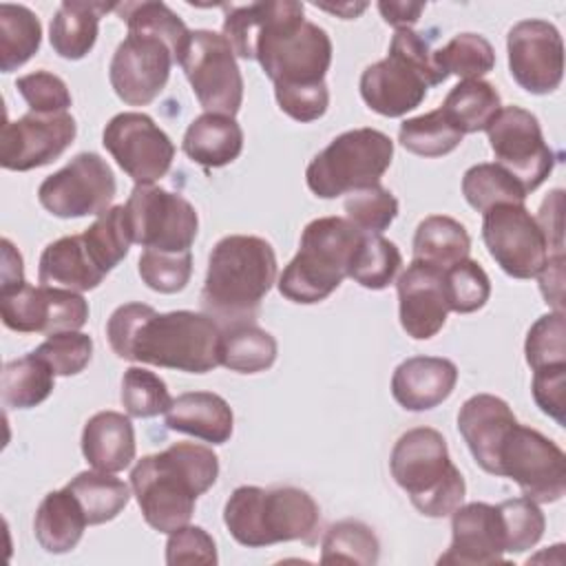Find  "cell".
Returning <instances> with one entry per match:
<instances>
[{
	"mask_svg": "<svg viewBox=\"0 0 566 566\" xmlns=\"http://www.w3.org/2000/svg\"><path fill=\"white\" fill-rule=\"evenodd\" d=\"M106 338L124 360L188 374H206L221 365V325L190 310L159 314L146 303H124L111 314Z\"/></svg>",
	"mask_w": 566,
	"mask_h": 566,
	"instance_id": "6da1fadb",
	"label": "cell"
},
{
	"mask_svg": "<svg viewBox=\"0 0 566 566\" xmlns=\"http://www.w3.org/2000/svg\"><path fill=\"white\" fill-rule=\"evenodd\" d=\"M219 475V458L210 447L175 442L168 449L144 455L130 471V489L146 524L159 533L186 526L203 495Z\"/></svg>",
	"mask_w": 566,
	"mask_h": 566,
	"instance_id": "7a4b0ae2",
	"label": "cell"
},
{
	"mask_svg": "<svg viewBox=\"0 0 566 566\" xmlns=\"http://www.w3.org/2000/svg\"><path fill=\"white\" fill-rule=\"evenodd\" d=\"M276 281V254L254 234H228L214 243L201 290L203 314L221 327L254 323L261 301Z\"/></svg>",
	"mask_w": 566,
	"mask_h": 566,
	"instance_id": "3957f363",
	"label": "cell"
},
{
	"mask_svg": "<svg viewBox=\"0 0 566 566\" xmlns=\"http://www.w3.org/2000/svg\"><path fill=\"white\" fill-rule=\"evenodd\" d=\"M228 533L248 548L301 539L312 546L318 539L321 509L314 497L296 486H237L226 506Z\"/></svg>",
	"mask_w": 566,
	"mask_h": 566,
	"instance_id": "277c9868",
	"label": "cell"
},
{
	"mask_svg": "<svg viewBox=\"0 0 566 566\" xmlns=\"http://www.w3.org/2000/svg\"><path fill=\"white\" fill-rule=\"evenodd\" d=\"M447 77L422 33L396 29L387 57L363 71L360 97L378 115L402 117L424 102L429 86H438Z\"/></svg>",
	"mask_w": 566,
	"mask_h": 566,
	"instance_id": "5b68a950",
	"label": "cell"
},
{
	"mask_svg": "<svg viewBox=\"0 0 566 566\" xmlns=\"http://www.w3.org/2000/svg\"><path fill=\"white\" fill-rule=\"evenodd\" d=\"M389 471L411 504L427 517L451 515L464 500V478L449 458L447 440L431 427L409 429L396 440Z\"/></svg>",
	"mask_w": 566,
	"mask_h": 566,
	"instance_id": "8992f818",
	"label": "cell"
},
{
	"mask_svg": "<svg viewBox=\"0 0 566 566\" xmlns=\"http://www.w3.org/2000/svg\"><path fill=\"white\" fill-rule=\"evenodd\" d=\"M365 232L343 217H318L301 234L296 256L279 276V292L292 303H321L347 276Z\"/></svg>",
	"mask_w": 566,
	"mask_h": 566,
	"instance_id": "52a82bcc",
	"label": "cell"
},
{
	"mask_svg": "<svg viewBox=\"0 0 566 566\" xmlns=\"http://www.w3.org/2000/svg\"><path fill=\"white\" fill-rule=\"evenodd\" d=\"M394 142L376 128L340 133L307 166V188L321 199H336L380 184L391 166Z\"/></svg>",
	"mask_w": 566,
	"mask_h": 566,
	"instance_id": "ba28073f",
	"label": "cell"
},
{
	"mask_svg": "<svg viewBox=\"0 0 566 566\" xmlns=\"http://www.w3.org/2000/svg\"><path fill=\"white\" fill-rule=\"evenodd\" d=\"M192 93L206 113L234 117L243 102V77L223 33L195 29L179 57Z\"/></svg>",
	"mask_w": 566,
	"mask_h": 566,
	"instance_id": "9c48e42d",
	"label": "cell"
},
{
	"mask_svg": "<svg viewBox=\"0 0 566 566\" xmlns=\"http://www.w3.org/2000/svg\"><path fill=\"white\" fill-rule=\"evenodd\" d=\"M497 475L513 480L537 504L557 502L566 493V455L537 429L515 422L500 444Z\"/></svg>",
	"mask_w": 566,
	"mask_h": 566,
	"instance_id": "30bf717a",
	"label": "cell"
},
{
	"mask_svg": "<svg viewBox=\"0 0 566 566\" xmlns=\"http://www.w3.org/2000/svg\"><path fill=\"white\" fill-rule=\"evenodd\" d=\"M124 206L133 243L157 252H190L199 217L188 199L155 184H135Z\"/></svg>",
	"mask_w": 566,
	"mask_h": 566,
	"instance_id": "8fae6325",
	"label": "cell"
},
{
	"mask_svg": "<svg viewBox=\"0 0 566 566\" xmlns=\"http://www.w3.org/2000/svg\"><path fill=\"white\" fill-rule=\"evenodd\" d=\"M117 184L111 166L97 153H80L38 188V201L60 219L102 214L111 208Z\"/></svg>",
	"mask_w": 566,
	"mask_h": 566,
	"instance_id": "7c38bea8",
	"label": "cell"
},
{
	"mask_svg": "<svg viewBox=\"0 0 566 566\" xmlns=\"http://www.w3.org/2000/svg\"><path fill=\"white\" fill-rule=\"evenodd\" d=\"M482 214V241L493 261L513 279L537 276L551 256V248L526 206L500 203Z\"/></svg>",
	"mask_w": 566,
	"mask_h": 566,
	"instance_id": "4fadbf2b",
	"label": "cell"
},
{
	"mask_svg": "<svg viewBox=\"0 0 566 566\" xmlns=\"http://www.w3.org/2000/svg\"><path fill=\"white\" fill-rule=\"evenodd\" d=\"M495 164L506 168L524 188L533 192L546 181L555 166V155L544 142L537 117L522 106H504L486 128Z\"/></svg>",
	"mask_w": 566,
	"mask_h": 566,
	"instance_id": "5bb4252c",
	"label": "cell"
},
{
	"mask_svg": "<svg viewBox=\"0 0 566 566\" xmlns=\"http://www.w3.org/2000/svg\"><path fill=\"white\" fill-rule=\"evenodd\" d=\"M4 327L20 334L77 332L88 321V303L80 292L22 283L0 292Z\"/></svg>",
	"mask_w": 566,
	"mask_h": 566,
	"instance_id": "9a60e30c",
	"label": "cell"
},
{
	"mask_svg": "<svg viewBox=\"0 0 566 566\" xmlns=\"http://www.w3.org/2000/svg\"><path fill=\"white\" fill-rule=\"evenodd\" d=\"M104 148L135 184H155L172 166L175 144L146 113L126 111L108 119L102 133Z\"/></svg>",
	"mask_w": 566,
	"mask_h": 566,
	"instance_id": "2e32d148",
	"label": "cell"
},
{
	"mask_svg": "<svg viewBox=\"0 0 566 566\" xmlns=\"http://www.w3.org/2000/svg\"><path fill=\"white\" fill-rule=\"evenodd\" d=\"M172 64L168 42L148 31H128L111 57L108 80L124 104L146 106L166 88Z\"/></svg>",
	"mask_w": 566,
	"mask_h": 566,
	"instance_id": "e0dca14e",
	"label": "cell"
},
{
	"mask_svg": "<svg viewBox=\"0 0 566 566\" xmlns=\"http://www.w3.org/2000/svg\"><path fill=\"white\" fill-rule=\"evenodd\" d=\"M511 77L533 95L553 93L564 77V42L548 20H520L506 35Z\"/></svg>",
	"mask_w": 566,
	"mask_h": 566,
	"instance_id": "ac0fdd59",
	"label": "cell"
},
{
	"mask_svg": "<svg viewBox=\"0 0 566 566\" xmlns=\"http://www.w3.org/2000/svg\"><path fill=\"white\" fill-rule=\"evenodd\" d=\"M77 124L71 113H27L7 119L0 130V164L7 170H33L55 161L75 139Z\"/></svg>",
	"mask_w": 566,
	"mask_h": 566,
	"instance_id": "d6986e66",
	"label": "cell"
},
{
	"mask_svg": "<svg viewBox=\"0 0 566 566\" xmlns=\"http://www.w3.org/2000/svg\"><path fill=\"white\" fill-rule=\"evenodd\" d=\"M396 287L400 325L407 336L416 340L436 336L444 327L449 314L444 270L422 261H411L398 276Z\"/></svg>",
	"mask_w": 566,
	"mask_h": 566,
	"instance_id": "ffe728a7",
	"label": "cell"
},
{
	"mask_svg": "<svg viewBox=\"0 0 566 566\" xmlns=\"http://www.w3.org/2000/svg\"><path fill=\"white\" fill-rule=\"evenodd\" d=\"M451 515V544L438 557V564H504V528L497 506L471 502L460 504Z\"/></svg>",
	"mask_w": 566,
	"mask_h": 566,
	"instance_id": "44dd1931",
	"label": "cell"
},
{
	"mask_svg": "<svg viewBox=\"0 0 566 566\" xmlns=\"http://www.w3.org/2000/svg\"><path fill=\"white\" fill-rule=\"evenodd\" d=\"M515 422L506 400L493 394H475L462 402L458 431L482 471L497 475V451Z\"/></svg>",
	"mask_w": 566,
	"mask_h": 566,
	"instance_id": "7402d4cb",
	"label": "cell"
},
{
	"mask_svg": "<svg viewBox=\"0 0 566 566\" xmlns=\"http://www.w3.org/2000/svg\"><path fill=\"white\" fill-rule=\"evenodd\" d=\"M458 382V367L442 356H411L391 376V396L407 411H427L444 402Z\"/></svg>",
	"mask_w": 566,
	"mask_h": 566,
	"instance_id": "603a6c76",
	"label": "cell"
},
{
	"mask_svg": "<svg viewBox=\"0 0 566 566\" xmlns=\"http://www.w3.org/2000/svg\"><path fill=\"white\" fill-rule=\"evenodd\" d=\"M234 416L226 398L212 391H186L166 411V427L195 436L210 444H226L232 436Z\"/></svg>",
	"mask_w": 566,
	"mask_h": 566,
	"instance_id": "cb8c5ba5",
	"label": "cell"
},
{
	"mask_svg": "<svg viewBox=\"0 0 566 566\" xmlns=\"http://www.w3.org/2000/svg\"><path fill=\"white\" fill-rule=\"evenodd\" d=\"M106 272L97 268L82 234H71L51 241L38 263L40 285L64 287L73 292L95 290L104 281Z\"/></svg>",
	"mask_w": 566,
	"mask_h": 566,
	"instance_id": "d4e9b609",
	"label": "cell"
},
{
	"mask_svg": "<svg viewBox=\"0 0 566 566\" xmlns=\"http://www.w3.org/2000/svg\"><path fill=\"white\" fill-rule=\"evenodd\" d=\"M82 453L86 462L106 473H117L135 460V429L119 411H97L82 431Z\"/></svg>",
	"mask_w": 566,
	"mask_h": 566,
	"instance_id": "484cf974",
	"label": "cell"
},
{
	"mask_svg": "<svg viewBox=\"0 0 566 566\" xmlns=\"http://www.w3.org/2000/svg\"><path fill=\"white\" fill-rule=\"evenodd\" d=\"M181 148L195 164L203 168H221L241 155L243 130L234 117L203 113L188 124Z\"/></svg>",
	"mask_w": 566,
	"mask_h": 566,
	"instance_id": "4316f807",
	"label": "cell"
},
{
	"mask_svg": "<svg viewBox=\"0 0 566 566\" xmlns=\"http://www.w3.org/2000/svg\"><path fill=\"white\" fill-rule=\"evenodd\" d=\"M86 524L88 520L84 515V509L66 486L46 493L33 517L38 544L53 555L73 551L82 539Z\"/></svg>",
	"mask_w": 566,
	"mask_h": 566,
	"instance_id": "83f0119b",
	"label": "cell"
},
{
	"mask_svg": "<svg viewBox=\"0 0 566 566\" xmlns=\"http://www.w3.org/2000/svg\"><path fill=\"white\" fill-rule=\"evenodd\" d=\"M117 4L64 0L51 18L49 40L53 51L64 60H82L91 53L99 31V18Z\"/></svg>",
	"mask_w": 566,
	"mask_h": 566,
	"instance_id": "f1b7e54d",
	"label": "cell"
},
{
	"mask_svg": "<svg viewBox=\"0 0 566 566\" xmlns=\"http://www.w3.org/2000/svg\"><path fill=\"white\" fill-rule=\"evenodd\" d=\"M471 252V237L467 228L447 214L424 217L413 234V261H422L447 270Z\"/></svg>",
	"mask_w": 566,
	"mask_h": 566,
	"instance_id": "f546056e",
	"label": "cell"
},
{
	"mask_svg": "<svg viewBox=\"0 0 566 566\" xmlns=\"http://www.w3.org/2000/svg\"><path fill=\"white\" fill-rule=\"evenodd\" d=\"M276 338L256 327L254 323H237L221 327L219 363L230 371L259 374L274 365L276 360Z\"/></svg>",
	"mask_w": 566,
	"mask_h": 566,
	"instance_id": "4dcf8cb0",
	"label": "cell"
},
{
	"mask_svg": "<svg viewBox=\"0 0 566 566\" xmlns=\"http://www.w3.org/2000/svg\"><path fill=\"white\" fill-rule=\"evenodd\" d=\"M440 108L449 117V122L464 135L486 130L495 115L502 111V99L491 82L462 80L449 91Z\"/></svg>",
	"mask_w": 566,
	"mask_h": 566,
	"instance_id": "1f68e13d",
	"label": "cell"
},
{
	"mask_svg": "<svg viewBox=\"0 0 566 566\" xmlns=\"http://www.w3.org/2000/svg\"><path fill=\"white\" fill-rule=\"evenodd\" d=\"M55 385V374L46 360L29 352L2 367V400L11 409H31L44 402Z\"/></svg>",
	"mask_w": 566,
	"mask_h": 566,
	"instance_id": "d6a6232c",
	"label": "cell"
},
{
	"mask_svg": "<svg viewBox=\"0 0 566 566\" xmlns=\"http://www.w3.org/2000/svg\"><path fill=\"white\" fill-rule=\"evenodd\" d=\"M42 24L24 4H0V71L11 73L27 64L40 49Z\"/></svg>",
	"mask_w": 566,
	"mask_h": 566,
	"instance_id": "836d02e7",
	"label": "cell"
},
{
	"mask_svg": "<svg viewBox=\"0 0 566 566\" xmlns=\"http://www.w3.org/2000/svg\"><path fill=\"white\" fill-rule=\"evenodd\" d=\"M66 489L77 497L88 524L115 520L130 500V489L124 480L97 469L77 473Z\"/></svg>",
	"mask_w": 566,
	"mask_h": 566,
	"instance_id": "e575fe53",
	"label": "cell"
},
{
	"mask_svg": "<svg viewBox=\"0 0 566 566\" xmlns=\"http://www.w3.org/2000/svg\"><path fill=\"white\" fill-rule=\"evenodd\" d=\"M462 195L478 212H486L500 203H524L528 197L526 188L506 168L489 161L475 164L464 172Z\"/></svg>",
	"mask_w": 566,
	"mask_h": 566,
	"instance_id": "d590c367",
	"label": "cell"
},
{
	"mask_svg": "<svg viewBox=\"0 0 566 566\" xmlns=\"http://www.w3.org/2000/svg\"><path fill=\"white\" fill-rule=\"evenodd\" d=\"M380 544L376 533L360 520H340L325 531L321 544L323 564H360L378 562Z\"/></svg>",
	"mask_w": 566,
	"mask_h": 566,
	"instance_id": "8d00e7d4",
	"label": "cell"
},
{
	"mask_svg": "<svg viewBox=\"0 0 566 566\" xmlns=\"http://www.w3.org/2000/svg\"><path fill=\"white\" fill-rule=\"evenodd\" d=\"M88 254L106 274L128 254L133 243L126 206H111L82 232Z\"/></svg>",
	"mask_w": 566,
	"mask_h": 566,
	"instance_id": "74e56055",
	"label": "cell"
},
{
	"mask_svg": "<svg viewBox=\"0 0 566 566\" xmlns=\"http://www.w3.org/2000/svg\"><path fill=\"white\" fill-rule=\"evenodd\" d=\"M402 265L398 245L380 234H365L354 252L347 276L367 290H385Z\"/></svg>",
	"mask_w": 566,
	"mask_h": 566,
	"instance_id": "f35d334b",
	"label": "cell"
},
{
	"mask_svg": "<svg viewBox=\"0 0 566 566\" xmlns=\"http://www.w3.org/2000/svg\"><path fill=\"white\" fill-rule=\"evenodd\" d=\"M462 133L449 122L442 108L405 119L398 130V142L413 155L442 157L455 150L462 142Z\"/></svg>",
	"mask_w": 566,
	"mask_h": 566,
	"instance_id": "ab89813d",
	"label": "cell"
},
{
	"mask_svg": "<svg viewBox=\"0 0 566 566\" xmlns=\"http://www.w3.org/2000/svg\"><path fill=\"white\" fill-rule=\"evenodd\" d=\"M115 11H119L128 31H148V33L161 38L164 42H168V46L175 53V62L179 64L184 46L190 38V29L168 4H164V2H124V4H117Z\"/></svg>",
	"mask_w": 566,
	"mask_h": 566,
	"instance_id": "60d3db41",
	"label": "cell"
},
{
	"mask_svg": "<svg viewBox=\"0 0 566 566\" xmlns=\"http://www.w3.org/2000/svg\"><path fill=\"white\" fill-rule=\"evenodd\" d=\"M436 60L447 75L482 80L495 66V51L484 35L458 33L436 51Z\"/></svg>",
	"mask_w": 566,
	"mask_h": 566,
	"instance_id": "b9f144b4",
	"label": "cell"
},
{
	"mask_svg": "<svg viewBox=\"0 0 566 566\" xmlns=\"http://www.w3.org/2000/svg\"><path fill=\"white\" fill-rule=\"evenodd\" d=\"M119 398L130 418H153L166 413L172 405L164 378L144 367H128L124 371Z\"/></svg>",
	"mask_w": 566,
	"mask_h": 566,
	"instance_id": "7bdbcfd3",
	"label": "cell"
},
{
	"mask_svg": "<svg viewBox=\"0 0 566 566\" xmlns=\"http://www.w3.org/2000/svg\"><path fill=\"white\" fill-rule=\"evenodd\" d=\"M497 506L504 528V553L517 555L533 548L546 528V517L537 502L528 497L504 500Z\"/></svg>",
	"mask_w": 566,
	"mask_h": 566,
	"instance_id": "ee69618b",
	"label": "cell"
},
{
	"mask_svg": "<svg viewBox=\"0 0 566 566\" xmlns=\"http://www.w3.org/2000/svg\"><path fill=\"white\" fill-rule=\"evenodd\" d=\"M444 290L449 312L471 314L486 305L491 296V281L478 261L464 259L444 270Z\"/></svg>",
	"mask_w": 566,
	"mask_h": 566,
	"instance_id": "f6af8a7d",
	"label": "cell"
},
{
	"mask_svg": "<svg viewBox=\"0 0 566 566\" xmlns=\"http://www.w3.org/2000/svg\"><path fill=\"white\" fill-rule=\"evenodd\" d=\"M526 363L533 371L566 365V321L564 312H551L539 316L524 343Z\"/></svg>",
	"mask_w": 566,
	"mask_h": 566,
	"instance_id": "bcb514c9",
	"label": "cell"
},
{
	"mask_svg": "<svg viewBox=\"0 0 566 566\" xmlns=\"http://www.w3.org/2000/svg\"><path fill=\"white\" fill-rule=\"evenodd\" d=\"M347 221H352L365 234H380L391 226L398 214V199L391 190L378 186L352 192L345 199Z\"/></svg>",
	"mask_w": 566,
	"mask_h": 566,
	"instance_id": "7dc6e473",
	"label": "cell"
},
{
	"mask_svg": "<svg viewBox=\"0 0 566 566\" xmlns=\"http://www.w3.org/2000/svg\"><path fill=\"white\" fill-rule=\"evenodd\" d=\"M142 281L161 294L181 292L192 274V254L190 252H157L144 250L137 263Z\"/></svg>",
	"mask_w": 566,
	"mask_h": 566,
	"instance_id": "c3c4849f",
	"label": "cell"
},
{
	"mask_svg": "<svg viewBox=\"0 0 566 566\" xmlns=\"http://www.w3.org/2000/svg\"><path fill=\"white\" fill-rule=\"evenodd\" d=\"M33 352L49 363L55 376H75L91 363L93 338L84 332H60L51 334Z\"/></svg>",
	"mask_w": 566,
	"mask_h": 566,
	"instance_id": "681fc988",
	"label": "cell"
},
{
	"mask_svg": "<svg viewBox=\"0 0 566 566\" xmlns=\"http://www.w3.org/2000/svg\"><path fill=\"white\" fill-rule=\"evenodd\" d=\"M15 88L22 95V99L27 102L29 111L40 113V115L69 113V106L73 102L66 82L44 69L18 77Z\"/></svg>",
	"mask_w": 566,
	"mask_h": 566,
	"instance_id": "f907efd6",
	"label": "cell"
},
{
	"mask_svg": "<svg viewBox=\"0 0 566 566\" xmlns=\"http://www.w3.org/2000/svg\"><path fill=\"white\" fill-rule=\"evenodd\" d=\"M166 564H217V546L212 535L201 526H181L168 533Z\"/></svg>",
	"mask_w": 566,
	"mask_h": 566,
	"instance_id": "816d5d0a",
	"label": "cell"
},
{
	"mask_svg": "<svg viewBox=\"0 0 566 566\" xmlns=\"http://www.w3.org/2000/svg\"><path fill=\"white\" fill-rule=\"evenodd\" d=\"M279 108L296 122H314L325 115L329 106L327 84L303 86V88H274Z\"/></svg>",
	"mask_w": 566,
	"mask_h": 566,
	"instance_id": "f5cc1de1",
	"label": "cell"
},
{
	"mask_svg": "<svg viewBox=\"0 0 566 566\" xmlns=\"http://www.w3.org/2000/svg\"><path fill=\"white\" fill-rule=\"evenodd\" d=\"M533 398L537 407L553 418L559 427L566 424L564 409H566V365L548 367L533 371Z\"/></svg>",
	"mask_w": 566,
	"mask_h": 566,
	"instance_id": "db71d44e",
	"label": "cell"
},
{
	"mask_svg": "<svg viewBox=\"0 0 566 566\" xmlns=\"http://www.w3.org/2000/svg\"><path fill=\"white\" fill-rule=\"evenodd\" d=\"M562 201H564V192L557 188L553 190L539 208V214L535 217L539 228L544 230V237L548 241L551 254H564V241H562Z\"/></svg>",
	"mask_w": 566,
	"mask_h": 566,
	"instance_id": "11a10c76",
	"label": "cell"
},
{
	"mask_svg": "<svg viewBox=\"0 0 566 566\" xmlns=\"http://www.w3.org/2000/svg\"><path fill=\"white\" fill-rule=\"evenodd\" d=\"M539 290L555 307V312H562V298H564V254H551L544 263V268L537 274Z\"/></svg>",
	"mask_w": 566,
	"mask_h": 566,
	"instance_id": "9f6ffc18",
	"label": "cell"
},
{
	"mask_svg": "<svg viewBox=\"0 0 566 566\" xmlns=\"http://www.w3.org/2000/svg\"><path fill=\"white\" fill-rule=\"evenodd\" d=\"M382 20L396 29H411L424 11V2H378Z\"/></svg>",
	"mask_w": 566,
	"mask_h": 566,
	"instance_id": "6f0895ef",
	"label": "cell"
},
{
	"mask_svg": "<svg viewBox=\"0 0 566 566\" xmlns=\"http://www.w3.org/2000/svg\"><path fill=\"white\" fill-rule=\"evenodd\" d=\"M22 283H27L24 281L22 256L9 239H2V285H0V292L18 287Z\"/></svg>",
	"mask_w": 566,
	"mask_h": 566,
	"instance_id": "680465c9",
	"label": "cell"
},
{
	"mask_svg": "<svg viewBox=\"0 0 566 566\" xmlns=\"http://www.w3.org/2000/svg\"><path fill=\"white\" fill-rule=\"evenodd\" d=\"M318 9L323 11H329V13H336L338 18L343 20H354L358 18L365 9H367V2H338V4H323V2H314Z\"/></svg>",
	"mask_w": 566,
	"mask_h": 566,
	"instance_id": "91938a15",
	"label": "cell"
}]
</instances>
